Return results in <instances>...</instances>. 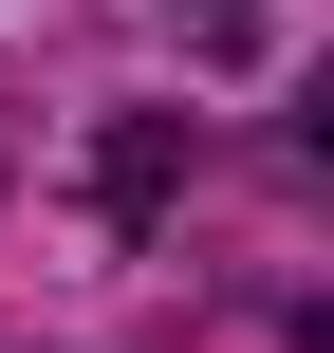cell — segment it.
<instances>
[{
  "mask_svg": "<svg viewBox=\"0 0 334 353\" xmlns=\"http://www.w3.org/2000/svg\"><path fill=\"white\" fill-rule=\"evenodd\" d=\"M167 168H186V130H167V112H149V130H112V223H149V205H167Z\"/></svg>",
  "mask_w": 334,
  "mask_h": 353,
  "instance_id": "obj_1",
  "label": "cell"
},
{
  "mask_svg": "<svg viewBox=\"0 0 334 353\" xmlns=\"http://www.w3.org/2000/svg\"><path fill=\"white\" fill-rule=\"evenodd\" d=\"M167 19H186L205 56H242V37H260V0H167Z\"/></svg>",
  "mask_w": 334,
  "mask_h": 353,
  "instance_id": "obj_2",
  "label": "cell"
}]
</instances>
